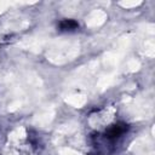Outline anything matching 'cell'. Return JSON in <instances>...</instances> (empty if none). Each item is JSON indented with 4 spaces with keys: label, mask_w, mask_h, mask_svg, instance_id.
<instances>
[{
    "label": "cell",
    "mask_w": 155,
    "mask_h": 155,
    "mask_svg": "<svg viewBox=\"0 0 155 155\" xmlns=\"http://www.w3.org/2000/svg\"><path fill=\"white\" fill-rule=\"evenodd\" d=\"M128 130V126L125 122H117L111 126H109L104 133V137L108 140H116L120 137H122Z\"/></svg>",
    "instance_id": "obj_1"
},
{
    "label": "cell",
    "mask_w": 155,
    "mask_h": 155,
    "mask_svg": "<svg viewBox=\"0 0 155 155\" xmlns=\"http://www.w3.org/2000/svg\"><path fill=\"white\" fill-rule=\"evenodd\" d=\"M58 28L62 31H73L79 28V23L75 19H63L59 22Z\"/></svg>",
    "instance_id": "obj_2"
}]
</instances>
